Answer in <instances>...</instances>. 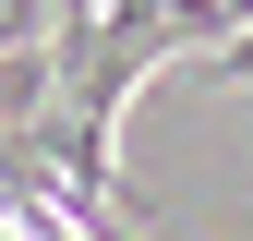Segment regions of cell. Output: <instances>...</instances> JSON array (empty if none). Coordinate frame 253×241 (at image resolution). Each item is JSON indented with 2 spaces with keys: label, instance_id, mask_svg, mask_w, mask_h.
<instances>
[{
  "label": "cell",
  "instance_id": "6da1fadb",
  "mask_svg": "<svg viewBox=\"0 0 253 241\" xmlns=\"http://www.w3.org/2000/svg\"><path fill=\"white\" fill-rule=\"evenodd\" d=\"M48 97H60L48 37H37V48H0V133H37V120H48Z\"/></svg>",
  "mask_w": 253,
  "mask_h": 241
},
{
  "label": "cell",
  "instance_id": "3957f363",
  "mask_svg": "<svg viewBox=\"0 0 253 241\" xmlns=\"http://www.w3.org/2000/svg\"><path fill=\"white\" fill-rule=\"evenodd\" d=\"M48 37V0H0V48H37Z\"/></svg>",
  "mask_w": 253,
  "mask_h": 241
},
{
  "label": "cell",
  "instance_id": "7a4b0ae2",
  "mask_svg": "<svg viewBox=\"0 0 253 241\" xmlns=\"http://www.w3.org/2000/svg\"><path fill=\"white\" fill-rule=\"evenodd\" d=\"M193 73H229V84H253V24H241V37H217V48H193Z\"/></svg>",
  "mask_w": 253,
  "mask_h": 241
}]
</instances>
